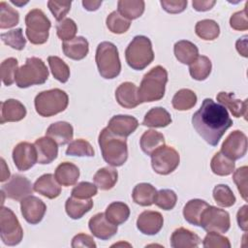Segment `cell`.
<instances>
[{"instance_id": "cell-58", "label": "cell", "mask_w": 248, "mask_h": 248, "mask_svg": "<svg viewBox=\"0 0 248 248\" xmlns=\"http://www.w3.org/2000/svg\"><path fill=\"white\" fill-rule=\"evenodd\" d=\"M214 0H194L192 2V5L194 9L198 12H205L210 9L215 5Z\"/></svg>"}, {"instance_id": "cell-41", "label": "cell", "mask_w": 248, "mask_h": 248, "mask_svg": "<svg viewBox=\"0 0 248 248\" xmlns=\"http://www.w3.org/2000/svg\"><path fill=\"white\" fill-rule=\"evenodd\" d=\"M106 23L108 30L114 34H123L131 26V20L122 16L117 11H113L108 16Z\"/></svg>"}, {"instance_id": "cell-59", "label": "cell", "mask_w": 248, "mask_h": 248, "mask_svg": "<svg viewBox=\"0 0 248 248\" xmlns=\"http://www.w3.org/2000/svg\"><path fill=\"white\" fill-rule=\"evenodd\" d=\"M247 36H243L242 38L238 39L235 43V46L236 49L238 51L239 54H241L243 57H247L248 56V49H247Z\"/></svg>"}, {"instance_id": "cell-19", "label": "cell", "mask_w": 248, "mask_h": 248, "mask_svg": "<svg viewBox=\"0 0 248 248\" xmlns=\"http://www.w3.org/2000/svg\"><path fill=\"white\" fill-rule=\"evenodd\" d=\"M216 98L219 104L225 107L226 109H229L234 117L243 116L245 120L247 119V114H248L247 100L241 101L235 97L234 93L224 92V91L219 92Z\"/></svg>"}, {"instance_id": "cell-21", "label": "cell", "mask_w": 248, "mask_h": 248, "mask_svg": "<svg viewBox=\"0 0 248 248\" xmlns=\"http://www.w3.org/2000/svg\"><path fill=\"white\" fill-rule=\"evenodd\" d=\"M34 145L37 150L39 164H49L56 159L58 155V144L49 137L46 136L37 139Z\"/></svg>"}, {"instance_id": "cell-38", "label": "cell", "mask_w": 248, "mask_h": 248, "mask_svg": "<svg viewBox=\"0 0 248 248\" xmlns=\"http://www.w3.org/2000/svg\"><path fill=\"white\" fill-rule=\"evenodd\" d=\"M234 161L228 158L221 151L215 153L210 162V168L213 173L221 176L229 175L234 170Z\"/></svg>"}, {"instance_id": "cell-32", "label": "cell", "mask_w": 248, "mask_h": 248, "mask_svg": "<svg viewBox=\"0 0 248 248\" xmlns=\"http://www.w3.org/2000/svg\"><path fill=\"white\" fill-rule=\"evenodd\" d=\"M209 204L200 199H194L190 200L183 208V216L185 220L194 225V226H200V221L202 212Z\"/></svg>"}, {"instance_id": "cell-55", "label": "cell", "mask_w": 248, "mask_h": 248, "mask_svg": "<svg viewBox=\"0 0 248 248\" xmlns=\"http://www.w3.org/2000/svg\"><path fill=\"white\" fill-rule=\"evenodd\" d=\"M162 8L170 14H178L183 12L187 7V0H162Z\"/></svg>"}, {"instance_id": "cell-47", "label": "cell", "mask_w": 248, "mask_h": 248, "mask_svg": "<svg viewBox=\"0 0 248 248\" xmlns=\"http://www.w3.org/2000/svg\"><path fill=\"white\" fill-rule=\"evenodd\" d=\"M18 62L16 58L10 57L1 63V78L5 85L10 86L16 81V75L18 70Z\"/></svg>"}, {"instance_id": "cell-46", "label": "cell", "mask_w": 248, "mask_h": 248, "mask_svg": "<svg viewBox=\"0 0 248 248\" xmlns=\"http://www.w3.org/2000/svg\"><path fill=\"white\" fill-rule=\"evenodd\" d=\"M1 40L4 44L16 50H22L26 44V39L23 36L21 28H16L6 33H2Z\"/></svg>"}, {"instance_id": "cell-49", "label": "cell", "mask_w": 248, "mask_h": 248, "mask_svg": "<svg viewBox=\"0 0 248 248\" xmlns=\"http://www.w3.org/2000/svg\"><path fill=\"white\" fill-rule=\"evenodd\" d=\"M78 26L72 18H64L56 24V33L63 42L70 41L75 38Z\"/></svg>"}, {"instance_id": "cell-14", "label": "cell", "mask_w": 248, "mask_h": 248, "mask_svg": "<svg viewBox=\"0 0 248 248\" xmlns=\"http://www.w3.org/2000/svg\"><path fill=\"white\" fill-rule=\"evenodd\" d=\"M13 160L20 171H25L31 169L37 162V150L34 143L21 141L17 143L13 150Z\"/></svg>"}, {"instance_id": "cell-22", "label": "cell", "mask_w": 248, "mask_h": 248, "mask_svg": "<svg viewBox=\"0 0 248 248\" xmlns=\"http://www.w3.org/2000/svg\"><path fill=\"white\" fill-rule=\"evenodd\" d=\"M25 115L26 108L18 100L8 99L1 103V124L20 121Z\"/></svg>"}, {"instance_id": "cell-10", "label": "cell", "mask_w": 248, "mask_h": 248, "mask_svg": "<svg viewBox=\"0 0 248 248\" xmlns=\"http://www.w3.org/2000/svg\"><path fill=\"white\" fill-rule=\"evenodd\" d=\"M200 226L207 232H227L231 227L230 214L224 209L208 205L202 214Z\"/></svg>"}, {"instance_id": "cell-18", "label": "cell", "mask_w": 248, "mask_h": 248, "mask_svg": "<svg viewBox=\"0 0 248 248\" xmlns=\"http://www.w3.org/2000/svg\"><path fill=\"white\" fill-rule=\"evenodd\" d=\"M139 126V121L136 117L131 115H114L108 124V128L115 135L127 138L136 131Z\"/></svg>"}, {"instance_id": "cell-48", "label": "cell", "mask_w": 248, "mask_h": 248, "mask_svg": "<svg viewBox=\"0 0 248 248\" xmlns=\"http://www.w3.org/2000/svg\"><path fill=\"white\" fill-rule=\"evenodd\" d=\"M177 196L174 191L170 189H162L157 192L154 203L164 210H170L175 206Z\"/></svg>"}, {"instance_id": "cell-50", "label": "cell", "mask_w": 248, "mask_h": 248, "mask_svg": "<svg viewBox=\"0 0 248 248\" xmlns=\"http://www.w3.org/2000/svg\"><path fill=\"white\" fill-rule=\"evenodd\" d=\"M247 177H248V168L243 166L238 168L232 175V179L237 186L238 192L244 201L248 200V188H247Z\"/></svg>"}, {"instance_id": "cell-23", "label": "cell", "mask_w": 248, "mask_h": 248, "mask_svg": "<svg viewBox=\"0 0 248 248\" xmlns=\"http://www.w3.org/2000/svg\"><path fill=\"white\" fill-rule=\"evenodd\" d=\"M34 191L47 199H55L61 193V187L55 176L51 173H46L40 176L34 183Z\"/></svg>"}, {"instance_id": "cell-5", "label": "cell", "mask_w": 248, "mask_h": 248, "mask_svg": "<svg viewBox=\"0 0 248 248\" xmlns=\"http://www.w3.org/2000/svg\"><path fill=\"white\" fill-rule=\"evenodd\" d=\"M125 58L132 69L143 70L154 59L151 41L142 35L136 36L125 50Z\"/></svg>"}, {"instance_id": "cell-25", "label": "cell", "mask_w": 248, "mask_h": 248, "mask_svg": "<svg viewBox=\"0 0 248 248\" xmlns=\"http://www.w3.org/2000/svg\"><path fill=\"white\" fill-rule=\"evenodd\" d=\"M62 49L67 57L73 60H81L89 51L88 41L81 36L75 37L70 41L63 42Z\"/></svg>"}, {"instance_id": "cell-11", "label": "cell", "mask_w": 248, "mask_h": 248, "mask_svg": "<svg viewBox=\"0 0 248 248\" xmlns=\"http://www.w3.org/2000/svg\"><path fill=\"white\" fill-rule=\"evenodd\" d=\"M151 165L155 172L167 175L172 172L179 165L178 152L171 146L163 145L156 149L151 155Z\"/></svg>"}, {"instance_id": "cell-56", "label": "cell", "mask_w": 248, "mask_h": 248, "mask_svg": "<svg viewBox=\"0 0 248 248\" xmlns=\"http://www.w3.org/2000/svg\"><path fill=\"white\" fill-rule=\"evenodd\" d=\"M71 246L73 248H78V247H89V248H95L97 245L93 239L92 236L86 234V233H78L74 236L72 239Z\"/></svg>"}, {"instance_id": "cell-40", "label": "cell", "mask_w": 248, "mask_h": 248, "mask_svg": "<svg viewBox=\"0 0 248 248\" xmlns=\"http://www.w3.org/2000/svg\"><path fill=\"white\" fill-rule=\"evenodd\" d=\"M195 32L204 41H213L219 36L220 27L218 23L212 19H202L197 22Z\"/></svg>"}, {"instance_id": "cell-52", "label": "cell", "mask_w": 248, "mask_h": 248, "mask_svg": "<svg viewBox=\"0 0 248 248\" xmlns=\"http://www.w3.org/2000/svg\"><path fill=\"white\" fill-rule=\"evenodd\" d=\"M97 194V186L93 183L82 181L72 190V196L79 199H91Z\"/></svg>"}, {"instance_id": "cell-61", "label": "cell", "mask_w": 248, "mask_h": 248, "mask_svg": "<svg viewBox=\"0 0 248 248\" xmlns=\"http://www.w3.org/2000/svg\"><path fill=\"white\" fill-rule=\"evenodd\" d=\"M1 178H0V181L1 182H4L5 180H7L9 177H10V170L5 163V160L2 158L1 159Z\"/></svg>"}, {"instance_id": "cell-51", "label": "cell", "mask_w": 248, "mask_h": 248, "mask_svg": "<svg viewBox=\"0 0 248 248\" xmlns=\"http://www.w3.org/2000/svg\"><path fill=\"white\" fill-rule=\"evenodd\" d=\"M202 246L205 248H230L231 243L228 237L218 232H208L202 241Z\"/></svg>"}, {"instance_id": "cell-43", "label": "cell", "mask_w": 248, "mask_h": 248, "mask_svg": "<svg viewBox=\"0 0 248 248\" xmlns=\"http://www.w3.org/2000/svg\"><path fill=\"white\" fill-rule=\"evenodd\" d=\"M47 62L52 76L62 83L67 82L70 78V69L68 65L58 56H48Z\"/></svg>"}, {"instance_id": "cell-62", "label": "cell", "mask_w": 248, "mask_h": 248, "mask_svg": "<svg viewBox=\"0 0 248 248\" xmlns=\"http://www.w3.org/2000/svg\"><path fill=\"white\" fill-rule=\"evenodd\" d=\"M12 3H14V4H16V5H17V6H22V5H24V4H27L28 3V1H24V2H22V1H18V0H12L11 1Z\"/></svg>"}, {"instance_id": "cell-8", "label": "cell", "mask_w": 248, "mask_h": 248, "mask_svg": "<svg viewBox=\"0 0 248 248\" xmlns=\"http://www.w3.org/2000/svg\"><path fill=\"white\" fill-rule=\"evenodd\" d=\"M27 39L33 45H43L47 41L51 22L40 9H33L25 16Z\"/></svg>"}, {"instance_id": "cell-24", "label": "cell", "mask_w": 248, "mask_h": 248, "mask_svg": "<svg viewBox=\"0 0 248 248\" xmlns=\"http://www.w3.org/2000/svg\"><path fill=\"white\" fill-rule=\"evenodd\" d=\"M46 136L52 139L57 144L64 145L69 143L74 137L73 126L66 121H58L49 125Z\"/></svg>"}, {"instance_id": "cell-28", "label": "cell", "mask_w": 248, "mask_h": 248, "mask_svg": "<svg viewBox=\"0 0 248 248\" xmlns=\"http://www.w3.org/2000/svg\"><path fill=\"white\" fill-rule=\"evenodd\" d=\"M173 52L180 63L187 65H190L199 56V49L197 46L186 40L176 42L173 46Z\"/></svg>"}, {"instance_id": "cell-17", "label": "cell", "mask_w": 248, "mask_h": 248, "mask_svg": "<svg viewBox=\"0 0 248 248\" xmlns=\"http://www.w3.org/2000/svg\"><path fill=\"white\" fill-rule=\"evenodd\" d=\"M88 226L92 234L102 240H107L117 232V225L109 222L106 214L102 212L95 214L89 220Z\"/></svg>"}, {"instance_id": "cell-20", "label": "cell", "mask_w": 248, "mask_h": 248, "mask_svg": "<svg viewBox=\"0 0 248 248\" xmlns=\"http://www.w3.org/2000/svg\"><path fill=\"white\" fill-rule=\"evenodd\" d=\"M138 87L135 83L126 81L121 83L115 90L117 103L125 108H134L140 104L139 99Z\"/></svg>"}, {"instance_id": "cell-26", "label": "cell", "mask_w": 248, "mask_h": 248, "mask_svg": "<svg viewBox=\"0 0 248 248\" xmlns=\"http://www.w3.org/2000/svg\"><path fill=\"white\" fill-rule=\"evenodd\" d=\"M200 243V236L185 228L176 229L170 236V246L173 248H193Z\"/></svg>"}, {"instance_id": "cell-12", "label": "cell", "mask_w": 248, "mask_h": 248, "mask_svg": "<svg viewBox=\"0 0 248 248\" xmlns=\"http://www.w3.org/2000/svg\"><path fill=\"white\" fill-rule=\"evenodd\" d=\"M33 190L34 187H32V183L29 179L19 174H14L11 179L2 186L1 194L9 199L21 201L32 195Z\"/></svg>"}, {"instance_id": "cell-29", "label": "cell", "mask_w": 248, "mask_h": 248, "mask_svg": "<svg viewBox=\"0 0 248 248\" xmlns=\"http://www.w3.org/2000/svg\"><path fill=\"white\" fill-rule=\"evenodd\" d=\"M171 117L169 111L161 107L152 108L144 115L142 125L152 128H163L170 124Z\"/></svg>"}, {"instance_id": "cell-13", "label": "cell", "mask_w": 248, "mask_h": 248, "mask_svg": "<svg viewBox=\"0 0 248 248\" xmlns=\"http://www.w3.org/2000/svg\"><path fill=\"white\" fill-rule=\"evenodd\" d=\"M221 152L233 161L242 158L247 152L246 135L239 130L232 132L224 140Z\"/></svg>"}, {"instance_id": "cell-53", "label": "cell", "mask_w": 248, "mask_h": 248, "mask_svg": "<svg viewBox=\"0 0 248 248\" xmlns=\"http://www.w3.org/2000/svg\"><path fill=\"white\" fill-rule=\"evenodd\" d=\"M71 1H48L47 6L55 19L59 22L64 19L65 16L71 9Z\"/></svg>"}, {"instance_id": "cell-36", "label": "cell", "mask_w": 248, "mask_h": 248, "mask_svg": "<svg viewBox=\"0 0 248 248\" xmlns=\"http://www.w3.org/2000/svg\"><path fill=\"white\" fill-rule=\"evenodd\" d=\"M106 217L114 225H121L130 216L129 206L122 202H113L106 209Z\"/></svg>"}, {"instance_id": "cell-31", "label": "cell", "mask_w": 248, "mask_h": 248, "mask_svg": "<svg viewBox=\"0 0 248 248\" xmlns=\"http://www.w3.org/2000/svg\"><path fill=\"white\" fill-rule=\"evenodd\" d=\"M157 194L155 187L149 183H140L135 186L132 193L133 201L141 206H149L154 203Z\"/></svg>"}, {"instance_id": "cell-45", "label": "cell", "mask_w": 248, "mask_h": 248, "mask_svg": "<svg viewBox=\"0 0 248 248\" xmlns=\"http://www.w3.org/2000/svg\"><path fill=\"white\" fill-rule=\"evenodd\" d=\"M66 154L68 156H86L92 157L94 156L95 152L92 145L83 139H78L71 141L67 147Z\"/></svg>"}, {"instance_id": "cell-60", "label": "cell", "mask_w": 248, "mask_h": 248, "mask_svg": "<svg viewBox=\"0 0 248 248\" xmlns=\"http://www.w3.org/2000/svg\"><path fill=\"white\" fill-rule=\"evenodd\" d=\"M82 5L87 11H96L102 5L101 0H83Z\"/></svg>"}, {"instance_id": "cell-54", "label": "cell", "mask_w": 248, "mask_h": 248, "mask_svg": "<svg viewBox=\"0 0 248 248\" xmlns=\"http://www.w3.org/2000/svg\"><path fill=\"white\" fill-rule=\"evenodd\" d=\"M230 25L232 29L237 31H245L248 29L247 20V4L242 11L234 13L230 18Z\"/></svg>"}, {"instance_id": "cell-16", "label": "cell", "mask_w": 248, "mask_h": 248, "mask_svg": "<svg viewBox=\"0 0 248 248\" xmlns=\"http://www.w3.org/2000/svg\"><path fill=\"white\" fill-rule=\"evenodd\" d=\"M164 218L158 211L145 210L141 212L137 220V228L143 234L154 235L163 228Z\"/></svg>"}, {"instance_id": "cell-9", "label": "cell", "mask_w": 248, "mask_h": 248, "mask_svg": "<svg viewBox=\"0 0 248 248\" xmlns=\"http://www.w3.org/2000/svg\"><path fill=\"white\" fill-rule=\"evenodd\" d=\"M0 236L8 246L17 245L23 237V231L16 214L4 206L0 211Z\"/></svg>"}, {"instance_id": "cell-3", "label": "cell", "mask_w": 248, "mask_h": 248, "mask_svg": "<svg viewBox=\"0 0 248 248\" xmlns=\"http://www.w3.org/2000/svg\"><path fill=\"white\" fill-rule=\"evenodd\" d=\"M167 81L168 72L164 67L158 65L147 72L138 89L140 104L161 100L165 95Z\"/></svg>"}, {"instance_id": "cell-35", "label": "cell", "mask_w": 248, "mask_h": 248, "mask_svg": "<svg viewBox=\"0 0 248 248\" xmlns=\"http://www.w3.org/2000/svg\"><path fill=\"white\" fill-rule=\"evenodd\" d=\"M117 170L110 167H104L97 170L93 176L95 185L101 190L107 191L114 187L117 182Z\"/></svg>"}, {"instance_id": "cell-39", "label": "cell", "mask_w": 248, "mask_h": 248, "mask_svg": "<svg viewBox=\"0 0 248 248\" xmlns=\"http://www.w3.org/2000/svg\"><path fill=\"white\" fill-rule=\"evenodd\" d=\"M171 104L172 107L177 110L190 109L197 104V95L190 89H180L174 94Z\"/></svg>"}, {"instance_id": "cell-37", "label": "cell", "mask_w": 248, "mask_h": 248, "mask_svg": "<svg viewBox=\"0 0 248 248\" xmlns=\"http://www.w3.org/2000/svg\"><path fill=\"white\" fill-rule=\"evenodd\" d=\"M212 64L207 56L200 55L189 65L191 77L197 80H204L211 73Z\"/></svg>"}, {"instance_id": "cell-30", "label": "cell", "mask_w": 248, "mask_h": 248, "mask_svg": "<svg viewBox=\"0 0 248 248\" xmlns=\"http://www.w3.org/2000/svg\"><path fill=\"white\" fill-rule=\"evenodd\" d=\"M92 206L93 201L91 199H79L73 196L67 199L65 203L66 212L72 219H80Z\"/></svg>"}, {"instance_id": "cell-7", "label": "cell", "mask_w": 248, "mask_h": 248, "mask_svg": "<svg viewBox=\"0 0 248 248\" xmlns=\"http://www.w3.org/2000/svg\"><path fill=\"white\" fill-rule=\"evenodd\" d=\"M48 78V70L45 62L38 57H29L25 64L18 68L16 83L19 88H27L36 84H43Z\"/></svg>"}, {"instance_id": "cell-2", "label": "cell", "mask_w": 248, "mask_h": 248, "mask_svg": "<svg viewBox=\"0 0 248 248\" xmlns=\"http://www.w3.org/2000/svg\"><path fill=\"white\" fill-rule=\"evenodd\" d=\"M99 145L104 160L112 167L122 166L128 158L126 138L113 134L108 127L99 135Z\"/></svg>"}, {"instance_id": "cell-57", "label": "cell", "mask_w": 248, "mask_h": 248, "mask_svg": "<svg viewBox=\"0 0 248 248\" xmlns=\"http://www.w3.org/2000/svg\"><path fill=\"white\" fill-rule=\"evenodd\" d=\"M247 210H248V206L245 204L242 207L239 208L238 212H237V223H238V227L246 232L248 229V218H247Z\"/></svg>"}, {"instance_id": "cell-44", "label": "cell", "mask_w": 248, "mask_h": 248, "mask_svg": "<svg viewBox=\"0 0 248 248\" xmlns=\"http://www.w3.org/2000/svg\"><path fill=\"white\" fill-rule=\"evenodd\" d=\"M213 199L222 207H230L235 203V196L226 184H219L214 187Z\"/></svg>"}, {"instance_id": "cell-1", "label": "cell", "mask_w": 248, "mask_h": 248, "mask_svg": "<svg viewBox=\"0 0 248 248\" xmlns=\"http://www.w3.org/2000/svg\"><path fill=\"white\" fill-rule=\"evenodd\" d=\"M192 124L197 133L210 145L215 146L232 125L228 110L221 104L206 98L192 117Z\"/></svg>"}, {"instance_id": "cell-33", "label": "cell", "mask_w": 248, "mask_h": 248, "mask_svg": "<svg viewBox=\"0 0 248 248\" xmlns=\"http://www.w3.org/2000/svg\"><path fill=\"white\" fill-rule=\"evenodd\" d=\"M140 145L141 150L150 156L156 149L165 145V138L155 130H147L140 137Z\"/></svg>"}, {"instance_id": "cell-15", "label": "cell", "mask_w": 248, "mask_h": 248, "mask_svg": "<svg viewBox=\"0 0 248 248\" xmlns=\"http://www.w3.org/2000/svg\"><path fill=\"white\" fill-rule=\"evenodd\" d=\"M20 210L26 222L36 225L43 220L46 211V205L38 197L30 195L20 201Z\"/></svg>"}, {"instance_id": "cell-4", "label": "cell", "mask_w": 248, "mask_h": 248, "mask_svg": "<svg viewBox=\"0 0 248 248\" xmlns=\"http://www.w3.org/2000/svg\"><path fill=\"white\" fill-rule=\"evenodd\" d=\"M96 64L101 77L107 79L116 78L121 71L118 49L110 42H102L98 45L95 56Z\"/></svg>"}, {"instance_id": "cell-34", "label": "cell", "mask_w": 248, "mask_h": 248, "mask_svg": "<svg viewBox=\"0 0 248 248\" xmlns=\"http://www.w3.org/2000/svg\"><path fill=\"white\" fill-rule=\"evenodd\" d=\"M144 1L142 0H119L117 12L127 19H136L144 12Z\"/></svg>"}, {"instance_id": "cell-42", "label": "cell", "mask_w": 248, "mask_h": 248, "mask_svg": "<svg viewBox=\"0 0 248 248\" xmlns=\"http://www.w3.org/2000/svg\"><path fill=\"white\" fill-rule=\"evenodd\" d=\"M19 21L18 12L2 1L0 3V28L6 29L16 26Z\"/></svg>"}, {"instance_id": "cell-6", "label": "cell", "mask_w": 248, "mask_h": 248, "mask_svg": "<svg viewBox=\"0 0 248 248\" xmlns=\"http://www.w3.org/2000/svg\"><path fill=\"white\" fill-rule=\"evenodd\" d=\"M34 103L37 113L44 117H49L67 108L69 97L65 91L54 88L40 92L35 97Z\"/></svg>"}, {"instance_id": "cell-27", "label": "cell", "mask_w": 248, "mask_h": 248, "mask_svg": "<svg viewBox=\"0 0 248 248\" xmlns=\"http://www.w3.org/2000/svg\"><path fill=\"white\" fill-rule=\"evenodd\" d=\"M54 176L60 185L72 186L77 183L79 177V170L71 162H63L56 168Z\"/></svg>"}]
</instances>
